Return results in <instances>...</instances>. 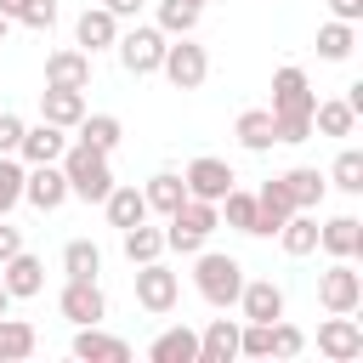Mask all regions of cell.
Returning a JSON list of instances; mask_svg holds the SVG:
<instances>
[{
	"label": "cell",
	"mask_w": 363,
	"mask_h": 363,
	"mask_svg": "<svg viewBox=\"0 0 363 363\" xmlns=\"http://www.w3.org/2000/svg\"><path fill=\"white\" fill-rule=\"evenodd\" d=\"M17 23H23V28H57V0H28Z\"/></svg>",
	"instance_id": "ab89813d"
},
{
	"label": "cell",
	"mask_w": 363,
	"mask_h": 363,
	"mask_svg": "<svg viewBox=\"0 0 363 363\" xmlns=\"http://www.w3.org/2000/svg\"><path fill=\"white\" fill-rule=\"evenodd\" d=\"M301 352H306V335H301L295 323L272 318V346H267V357H301Z\"/></svg>",
	"instance_id": "f35d334b"
},
{
	"label": "cell",
	"mask_w": 363,
	"mask_h": 363,
	"mask_svg": "<svg viewBox=\"0 0 363 363\" xmlns=\"http://www.w3.org/2000/svg\"><path fill=\"white\" fill-rule=\"evenodd\" d=\"M6 28H11V17H0V40H6Z\"/></svg>",
	"instance_id": "7dc6e473"
},
{
	"label": "cell",
	"mask_w": 363,
	"mask_h": 363,
	"mask_svg": "<svg viewBox=\"0 0 363 363\" xmlns=\"http://www.w3.org/2000/svg\"><path fill=\"white\" fill-rule=\"evenodd\" d=\"M57 312H62L74 329H79V323H102V318H108V295H102L96 278H68L62 295H57Z\"/></svg>",
	"instance_id": "9c48e42d"
},
{
	"label": "cell",
	"mask_w": 363,
	"mask_h": 363,
	"mask_svg": "<svg viewBox=\"0 0 363 363\" xmlns=\"http://www.w3.org/2000/svg\"><path fill=\"white\" fill-rule=\"evenodd\" d=\"M147 357H153V363H199V329H187V323H176V329H164V335H153V346H147Z\"/></svg>",
	"instance_id": "cb8c5ba5"
},
{
	"label": "cell",
	"mask_w": 363,
	"mask_h": 363,
	"mask_svg": "<svg viewBox=\"0 0 363 363\" xmlns=\"http://www.w3.org/2000/svg\"><path fill=\"white\" fill-rule=\"evenodd\" d=\"M318 306L323 312H357L363 306V272L352 261H335L329 272H318Z\"/></svg>",
	"instance_id": "ba28073f"
},
{
	"label": "cell",
	"mask_w": 363,
	"mask_h": 363,
	"mask_svg": "<svg viewBox=\"0 0 363 363\" xmlns=\"http://www.w3.org/2000/svg\"><path fill=\"white\" fill-rule=\"evenodd\" d=\"M45 85H62V91H85L91 85V51L79 45H62L45 57Z\"/></svg>",
	"instance_id": "e0dca14e"
},
{
	"label": "cell",
	"mask_w": 363,
	"mask_h": 363,
	"mask_svg": "<svg viewBox=\"0 0 363 363\" xmlns=\"http://www.w3.org/2000/svg\"><path fill=\"white\" fill-rule=\"evenodd\" d=\"M142 199H147V216H153V210H159V216H170V210L187 199V182H182L176 170H159V176H147Z\"/></svg>",
	"instance_id": "1f68e13d"
},
{
	"label": "cell",
	"mask_w": 363,
	"mask_h": 363,
	"mask_svg": "<svg viewBox=\"0 0 363 363\" xmlns=\"http://www.w3.org/2000/svg\"><path fill=\"white\" fill-rule=\"evenodd\" d=\"M0 312H11V289L6 284H0Z\"/></svg>",
	"instance_id": "bcb514c9"
},
{
	"label": "cell",
	"mask_w": 363,
	"mask_h": 363,
	"mask_svg": "<svg viewBox=\"0 0 363 363\" xmlns=\"http://www.w3.org/2000/svg\"><path fill=\"white\" fill-rule=\"evenodd\" d=\"M272 238L284 244V255H312V250H318V216H312V210H295Z\"/></svg>",
	"instance_id": "f546056e"
},
{
	"label": "cell",
	"mask_w": 363,
	"mask_h": 363,
	"mask_svg": "<svg viewBox=\"0 0 363 363\" xmlns=\"http://www.w3.org/2000/svg\"><path fill=\"white\" fill-rule=\"evenodd\" d=\"M238 357V318H210L199 335V363H233Z\"/></svg>",
	"instance_id": "7402d4cb"
},
{
	"label": "cell",
	"mask_w": 363,
	"mask_h": 363,
	"mask_svg": "<svg viewBox=\"0 0 363 363\" xmlns=\"http://www.w3.org/2000/svg\"><path fill=\"white\" fill-rule=\"evenodd\" d=\"M176 301H182V278H176L164 261H142V267H136V306L153 312V318H164Z\"/></svg>",
	"instance_id": "52a82bcc"
},
{
	"label": "cell",
	"mask_w": 363,
	"mask_h": 363,
	"mask_svg": "<svg viewBox=\"0 0 363 363\" xmlns=\"http://www.w3.org/2000/svg\"><path fill=\"white\" fill-rule=\"evenodd\" d=\"M34 346H40V329L0 312V363H23V357H34Z\"/></svg>",
	"instance_id": "4316f807"
},
{
	"label": "cell",
	"mask_w": 363,
	"mask_h": 363,
	"mask_svg": "<svg viewBox=\"0 0 363 363\" xmlns=\"http://www.w3.org/2000/svg\"><path fill=\"white\" fill-rule=\"evenodd\" d=\"M113 40H119V17L108 6H85L79 23H74V45L96 57V51H113Z\"/></svg>",
	"instance_id": "2e32d148"
},
{
	"label": "cell",
	"mask_w": 363,
	"mask_h": 363,
	"mask_svg": "<svg viewBox=\"0 0 363 363\" xmlns=\"http://www.w3.org/2000/svg\"><path fill=\"white\" fill-rule=\"evenodd\" d=\"M164 221H170V227H164V250H176V255H199L204 238L221 227V210H216L210 199H182Z\"/></svg>",
	"instance_id": "3957f363"
},
{
	"label": "cell",
	"mask_w": 363,
	"mask_h": 363,
	"mask_svg": "<svg viewBox=\"0 0 363 363\" xmlns=\"http://www.w3.org/2000/svg\"><path fill=\"white\" fill-rule=\"evenodd\" d=\"M23 6H28V0H0V17H11V23H17V17H23Z\"/></svg>",
	"instance_id": "f6af8a7d"
},
{
	"label": "cell",
	"mask_w": 363,
	"mask_h": 363,
	"mask_svg": "<svg viewBox=\"0 0 363 363\" xmlns=\"http://www.w3.org/2000/svg\"><path fill=\"white\" fill-rule=\"evenodd\" d=\"M216 210L227 216V227H233V233H250V238H255V193H250V187H238V182H233V187L221 193V204H216Z\"/></svg>",
	"instance_id": "836d02e7"
},
{
	"label": "cell",
	"mask_w": 363,
	"mask_h": 363,
	"mask_svg": "<svg viewBox=\"0 0 363 363\" xmlns=\"http://www.w3.org/2000/svg\"><path fill=\"white\" fill-rule=\"evenodd\" d=\"M23 159L17 153H0V216L11 210V204H23Z\"/></svg>",
	"instance_id": "74e56055"
},
{
	"label": "cell",
	"mask_w": 363,
	"mask_h": 363,
	"mask_svg": "<svg viewBox=\"0 0 363 363\" xmlns=\"http://www.w3.org/2000/svg\"><path fill=\"white\" fill-rule=\"evenodd\" d=\"M57 164H62V176H68V199H85V204H102V199H108V187H113L108 153L85 147V142H68Z\"/></svg>",
	"instance_id": "6da1fadb"
},
{
	"label": "cell",
	"mask_w": 363,
	"mask_h": 363,
	"mask_svg": "<svg viewBox=\"0 0 363 363\" xmlns=\"http://www.w3.org/2000/svg\"><path fill=\"white\" fill-rule=\"evenodd\" d=\"M182 182H187V199H210V204H221V193H227L238 176H233V164H227V159L199 153V159L182 170Z\"/></svg>",
	"instance_id": "8fae6325"
},
{
	"label": "cell",
	"mask_w": 363,
	"mask_h": 363,
	"mask_svg": "<svg viewBox=\"0 0 363 363\" xmlns=\"http://www.w3.org/2000/svg\"><path fill=\"white\" fill-rule=\"evenodd\" d=\"M193 6H199V11H204V0H193Z\"/></svg>",
	"instance_id": "c3c4849f"
},
{
	"label": "cell",
	"mask_w": 363,
	"mask_h": 363,
	"mask_svg": "<svg viewBox=\"0 0 363 363\" xmlns=\"http://www.w3.org/2000/svg\"><path fill=\"white\" fill-rule=\"evenodd\" d=\"M74 357H79V363H125L130 346H125L119 335L96 329V323H79V329H74Z\"/></svg>",
	"instance_id": "ffe728a7"
},
{
	"label": "cell",
	"mask_w": 363,
	"mask_h": 363,
	"mask_svg": "<svg viewBox=\"0 0 363 363\" xmlns=\"http://www.w3.org/2000/svg\"><path fill=\"white\" fill-rule=\"evenodd\" d=\"M23 199H28L34 210H62V204H68V176H62V164H28V170H23Z\"/></svg>",
	"instance_id": "7c38bea8"
},
{
	"label": "cell",
	"mask_w": 363,
	"mask_h": 363,
	"mask_svg": "<svg viewBox=\"0 0 363 363\" xmlns=\"http://www.w3.org/2000/svg\"><path fill=\"white\" fill-rule=\"evenodd\" d=\"M74 130H79V142H85V147H96V153H113V147H119V136H125V125H119L113 113H85Z\"/></svg>",
	"instance_id": "d6a6232c"
},
{
	"label": "cell",
	"mask_w": 363,
	"mask_h": 363,
	"mask_svg": "<svg viewBox=\"0 0 363 363\" xmlns=\"http://www.w3.org/2000/svg\"><path fill=\"white\" fill-rule=\"evenodd\" d=\"M329 187H340V193H363V153H357V147H340V153H335V164H329Z\"/></svg>",
	"instance_id": "8d00e7d4"
},
{
	"label": "cell",
	"mask_w": 363,
	"mask_h": 363,
	"mask_svg": "<svg viewBox=\"0 0 363 363\" xmlns=\"http://www.w3.org/2000/svg\"><path fill=\"white\" fill-rule=\"evenodd\" d=\"M312 102H318V91H312V79H306V68H295V62H284L278 74H272V119H312Z\"/></svg>",
	"instance_id": "8992f818"
},
{
	"label": "cell",
	"mask_w": 363,
	"mask_h": 363,
	"mask_svg": "<svg viewBox=\"0 0 363 363\" xmlns=\"http://www.w3.org/2000/svg\"><path fill=\"white\" fill-rule=\"evenodd\" d=\"M62 147H68V130H62V125H51V119H40V125H23L17 159H23V164H57V159H62Z\"/></svg>",
	"instance_id": "4fadbf2b"
},
{
	"label": "cell",
	"mask_w": 363,
	"mask_h": 363,
	"mask_svg": "<svg viewBox=\"0 0 363 363\" xmlns=\"http://www.w3.org/2000/svg\"><path fill=\"white\" fill-rule=\"evenodd\" d=\"M318 352H323L329 363L363 357V329H357V318H352V312H329V318L318 323Z\"/></svg>",
	"instance_id": "30bf717a"
},
{
	"label": "cell",
	"mask_w": 363,
	"mask_h": 363,
	"mask_svg": "<svg viewBox=\"0 0 363 363\" xmlns=\"http://www.w3.org/2000/svg\"><path fill=\"white\" fill-rule=\"evenodd\" d=\"M289 216H295V204H289L284 182H278V176H272V182H261V187H255V238H272Z\"/></svg>",
	"instance_id": "ac0fdd59"
},
{
	"label": "cell",
	"mask_w": 363,
	"mask_h": 363,
	"mask_svg": "<svg viewBox=\"0 0 363 363\" xmlns=\"http://www.w3.org/2000/svg\"><path fill=\"white\" fill-rule=\"evenodd\" d=\"M153 28L170 34V40H176V34H193V28H199V6H193V0H159V23H153Z\"/></svg>",
	"instance_id": "d590c367"
},
{
	"label": "cell",
	"mask_w": 363,
	"mask_h": 363,
	"mask_svg": "<svg viewBox=\"0 0 363 363\" xmlns=\"http://www.w3.org/2000/svg\"><path fill=\"white\" fill-rule=\"evenodd\" d=\"M102 210H108V227H136V221H147V199H142V187H108V199H102Z\"/></svg>",
	"instance_id": "d4e9b609"
},
{
	"label": "cell",
	"mask_w": 363,
	"mask_h": 363,
	"mask_svg": "<svg viewBox=\"0 0 363 363\" xmlns=\"http://www.w3.org/2000/svg\"><path fill=\"white\" fill-rule=\"evenodd\" d=\"M62 272H68V278H96V272H102V250H96L91 238H68V244H62Z\"/></svg>",
	"instance_id": "e575fe53"
},
{
	"label": "cell",
	"mask_w": 363,
	"mask_h": 363,
	"mask_svg": "<svg viewBox=\"0 0 363 363\" xmlns=\"http://www.w3.org/2000/svg\"><path fill=\"white\" fill-rule=\"evenodd\" d=\"M119 250H125V261H130V267H142V261H159V255H164V227H147V221H136V227H125V233H119Z\"/></svg>",
	"instance_id": "484cf974"
},
{
	"label": "cell",
	"mask_w": 363,
	"mask_h": 363,
	"mask_svg": "<svg viewBox=\"0 0 363 363\" xmlns=\"http://www.w3.org/2000/svg\"><path fill=\"white\" fill-rule=\"evenodd\" d=\"M329 11H335L340 23H357V17H363V0H329Z\"/></svg>",
	"instance_id": "7bdbcfd3"
},
{
	"label": "cell",
	"mask_w": 363,
	"mask_h": 363,
	"mask_svg": "<svg viewBox=\"0 0 363 363\" xmlns=\"http://www.w3.org/2000/svg\"><path fill=\"white\" fill-rule=\"evenodd\" d=\"M352 51H357V23L329 17V23L318 28V57H323V62H346Z\"/></svg>",
	"instance_id": "4dcf8cb0"
},
{
	"label": "cell",
	"mask_w": 363,
	"mask_h": 363,
	"mask_svg": "<svg viewBox=\"0 0 363 363\" xmlns=\"http://www.w3.org/2000/svg\"><path fill=\"white\" fill-rule=\"evenodd\" d=\"M164 40H170V34H159L153 23H136V28H125V34L113 40V51H119V68H125L130 79H147V74H159V62H164Z\"/></svg>",
	"instance_id": "277c9868"
},
{
	"label": "cell",
	"mask_w": 363,
	"mask_h": 363,
	"mask_svg": "<svg viewBox=\"0 0 363 363\" xmlns=\"http://www.w3.org/2000/svg\"><path fill=\"white\" fill-rule=\"evenodd\" d=\"M17 142H23V119L0 113V153H17Z\"/></svg>",
	"instance_id": "60d3db41"
},
{
	"label": "cell",
	"mask_w": 363,
	"mask_h": 363,
	"mask_svg": "<svg viewBox=\"0 0 363 363\" xmlns=\"http://www.w3.org/2000/svg\"><path fill=\"white\" fill-rule=\"evenodd\" d=\"M233 136H238V147L244 153H267L278 136H272V113L267 108H244L238 113V125H233Z\"/></svg>",
	"instance_id": "f1b7e54d"
},
{
	"label": "cell",
	"mask_w": 363,
	"mask_h": 363,
	"mask_svg": "<svg viewBox=\"0 0 363 363\" xmlns=\"http://www.w3.org/2000/svg\"><path fill=\"white\" fill-rule=\"evenodd\" d=\"M278 182H284V193H289V204H295V210H318V204H323V193H329V176H323L318 164H295V170H284Z\"/></svg>",
	"instance_id": "44dd1931"
},
{
	"label": "cell",
	"mask_w": 363,
	"mask_h": 363,
	"mask_svg": "<svg viewBox=\"0 0 363 363\" xmlns=\"http://www.w3.org/2000/svg\"><path fill=\"white\" fill-rule=\"evenodd\" d=\"M0 284L11 289V301H28V295L45 289V261L28 255V250H17L11 261H0Z\"/></svg>",
	"instance_id": "d6986e66"
},
{
	"label": "cell",
	"mask_w": 363,
	"mask_h": 363,
	"mask_svg": "<svg viewBox=\"0 0 363 363\" xmlns=\"http://www.w3.org/2000/svg\"><path fill=\"white\" fill-rule=\"evenodd\" d=\"M193 289H199L216 312H227V306L238 301V289H244V261H238V255H221V250H199V255H193Z\"/></svg>",
	"instance_id": "7a4b0ae2"
},
{
	"label": "cell",
	"mask_w": 363,
	"mask_h": 363,
	"mask_svg": "<svg viewBox=\"0 0 363 363\" xmlns=\"http://www.w3.org/2000/svg\"><path fill=\"white\" fill-rule=\"evenodd\" d=\"M312 130L318 136H352L357 130V113L346 96H329V102H312Z\"/></svg>",
	"instance_id": "83f0119b"
},
{
	"label": "cell",
	"mask_w": 363,
	"mask_h": 363,
	"mask_svg": "<svg viewBox=\"0 0 363 363\" xmlns=\"http://www.w3.org/2000/svg\"><path fill=\"white\" fill-rule=\"evenodd\" d=\"M102 6H108V11L125 23V17H142V6H147V0H102Z\"/></svg>",
	"instance_id": "ee69618b"
},
{
	"label": "cell",
	"mask_w": 363,
	"mask_h": 363,
	"mask_svg": "<svg viewBox=\"0 0 363 363\" xmlns=\"http://www.w3.org/2000/svg\"><path fill=\"white\" fill-rule=\"evenodd\" d=\"M233 306L244 312V323H272V318H284V289L272 278H244Z\"/></svg>",
	"instance_id": "9a60e30c"
},
{
	"label": "cell",
	"mask_w": 363,
	"mask_h": 363,
	"mask_svg": "<svg viewBox=\"0 0 363 363\" xmlns=\"http://www.w3.org/2000/svg\"><path fill=\"white\" fill-rule=\"evenodd\" d=\"M17 250H23V233H17V227H6V221H0V261H11V255H17Z\"/></svg>",
	"instance_id": "b9f144b4"
},
{
	"label": "cell",
	"mask_w": 363,
	"mask_h": 363,
	"mask_svg": "<svg viewBox=\"0 0 363 363\" xmlns=\"http://www.w3.org/2000/svg\"><path fill=\"white\" fill-rule=\"evenodd\" d=\"M159 74H164L176 91H199V85L210 79V51H204L193 34H176V40H164V62H159Z\"/></svg>",
	"instance_id": "5b68a950"
},
{
	"label": "cell",
	"mask_w": 363,
	"mask_h": 363,
	"mask_svg": "<svg viewBox=\"0 0 363 363\" xmlns=\"http://www.w3.org/2000/svg\"><path fill=\"white\" fill-rule=\"evenodd\" d=\"M40 119H51V125L74 130V125L85 119V91H62V85H45V91H40Z\"/></svg>",
	"instance_id": "603a6c76"
},
{
	"label": "cell",
	"mask_w": 363,
	"mask_h": 363,
	"mask_svg": "<svg viewBox=\"0 0 363 363\" xmlns=\"http://www.w3.org/2000/svg\"><path fill=\"white\" fill-rule=\"evenodd\" d=\"M318 250H323L329 261H357V255H363V221H357V216H329V221L318 227Z\"/></svg>",
	"instance_id": "5bb4252c"
}]
</instances>
